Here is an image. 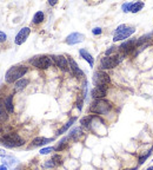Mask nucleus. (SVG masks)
<instances>
[{
    "label": "nucleus",
    "mask_w": 153,
    "mask_h": 170,
    "mask_svg": "<svg viewBox=\"0 0 153 170\" xmlns=\"http://www.w3.org/2000/svg\"><path fill=\"white\" fill-rule=\"evenodd\" d=\"M81 135H83V131H81L80 128H73L68 134V138L72 139V141H78L81 137Z\"/></svg>",
    "instance_id": "19"
},
{
    "label": "nucleus",
    "mask_w": 153,
    "mask_h": 170,
    "mask_svg": "<svg viewBox=\"0 0 153 170\" xmlns=\"http://www.w3.org/2000/svg\"><path fill=\"white\" fill-rule=\"evenodd\" d=\"M75 119H77V118H75V117L71 118V119H70V121H68V122H67L66 124L64 125L62 128H60L59 130L57 131V135H58V136H60V135H62L64 132H66V131L68 130V129H70L71 126H72V124H73L74 122H75Z\"/></svg>",
    "instance_id": "20"
},
{
    "label": "nucleus",
    "mask_w": 153,
    "mask_h": 170,
    "mask_svg": "<svg viewBox=\"0 0 153 170\" xmlns=\"http://www.w3.org/2000/svg\"><path fill=\"white\" fill-rule=\"evenodd\" d=\"M125 57H126V56L121 52H117L115 54L110 56V57L105 56L104 58H101V60H100V67H101L103 70H111V69H114L115 66L119 65L120 63L124 60Z\"/></svg>",
    "instance_id": "3"
},
{
    "label": "nucleus",
    "mask_w": 153,
    "mask_h": 170,
    "mask_svg": "<svg viewBox=\"0 0 153 170\" xmlns=\"http://www.w3.org/2000/svg\"><path fill=\"white\" fill-rule=\"evenodd\" d=\"M112 104L106 99H95L90 106V111L97 115H106L111 111Z\"/></svg>",
    "instance_id": "4"
},
{
    "label": "nucleus",
    "mask_w": 153,
    "mask_h": 170,
    "mask_svg": "<svg viewBox=\"0 0 153 170\" xmlns=\"http://www.w3.org/2000/svg\"><path fill=\"white\" fill-rule=\"evenodd\" d=\"M93 83L95 84V86H106L107 87L111 83V78L106 72L97 71L93 74Z\"/></svg>",
    "instance_id": "7"
},
{
    "label": "nucleus",
    "mask_w": 153,
    "mask_h": 170,
    "mask_svg": "<svg viewBox=\"0 0 153 170\" xmlns=\"http://www.w3.org/2000/svg\"><path fill=\"white\" fill-rule=\"evenodd\" d=\"M143 7H144V2H141V1L133 2V4H132V7H131V12H132V13H138L139 11L143 10Z\"/></svg>",
    "instance_id": "27"
},
{
    "label": "nucleus",
    "mask_w": 153,
    "mask_h": 170,
    "mask_svg": "<svg viewBox=\"0 0 153 170\" xmlns=\"http://www.w3.org/2000/svg\"><path fill=\"white\" fill-rule=\"evenodd\" d=\"M134 32H135V28L133 26H128V25H125V24L119 25V26L117 27V30L114 31L113 40L114 41H119V40L127 39Z\"/></svg>",
    "instance_id": "5"
},
{
    "label": "nucleus",
    "mask_w": 153,
    "mask_h": 170,
    "mask_svg": "<svg viewBox=\"0 0 153 170\" xmlns=\"http://www.w3.org/2000/svg\"><path fill=\"white\" fill-rule=\"evenodd\" d=\"M30 63L35 67L41 69V70H46V69L51 67L54 64L53 59L50 56H37V57L31 59Z\"/></svg>",
    "instance_id": "6"
},
{
    "label": "nucleus",
    "mask_w": 153,
    "mask_h": 170,
    "mask_svg": "<svg viewBox=\"0 0 153 170\" xmlns=\"http://www.w3.org/2000/svg\"><path fill=\"white\" fill-rule=\"evenodd\" d=\"M55 164L53 163V161L52 159H50V161H46V163H45V168H53Z\"/></svg>",
    "instance_id": "32"
},
{
    "label": "nucleus",
    "mask_w": 153,
    "mask_h": 170,
    "mask_svg": "<svg viewBox=\"0 0 153 170\" xmlns=\"http://www.w3.org/2000/svg\"><path fill=\"white\" fill-rule=\"evenodd\" d=\"M68 64H70V69H71L72 73H73L77 78H79V77H83V76H84L83 71L79 69V66H78V64L75 63V60H74L73 58H71V57L68 58Z\"/></svg>",
    "instance_id": "13"
},
{
    "label": "nucleus",
    "mask_w": 153,
    "mask_h": 170,
    "mask_svg": "<svg viewBox=\"0 0 153 170\" xmlns=\"http://www.w3.org/2000/svg\"><path fill=\"white\" fill-rule=\"evenodd\" d=\"M53 142V138H46V137H35L32 141V145L33 147H41V145H45L47 143H51Z\"/></svg>",
    "instance_id": "16"
},
{
    "label": "nucleus",
    "mask_w": 153,
    "mask_h": 170,
    "mask_svg": "<svg viewBox=\"0 0 153 170\" xmlns=\"http://www.w3.org/2000/svg\"><path fill=\"white\" fill-rule=\"evenodd\" d=\"M68 139H70V138H68V136H67V137L62 138L59 143L54 147V150H55V151H62L64 149H66L67 145H68V143H67V141H68Z\"/></svg>",
    "instance_id": "21"
},
{
    "label": "nucleus",
    "mask_w": 153,
    "mask_h": 170,
    "mask_svg": "<svg viewBox=\"0 0 153 170\" xmlns=\"http://www.w3.org/2000/svg\"><path fill=\"white\" fill-rule=\"evenodd\" d=\"M77 108H78L79 110L83 109V99H79V100L77 102Z\"/></svg>",
    "instance_id": "35"
},
{
    "label": "nucleus",
    "mask_w": 153,
    "mask_h": 170,
    "mask_svg": "<svg viewBox=\"0 0 153 170\" xmlns=\"http://www.w3.org/2000/svg\"><path fill=\"white\" fill-rule=\"evenodd\" d=\"M7 119H8V112L6 111V109L4 106V103L0 102V122L4 123V122H6Z\"/></svg>",
    "instance_id": "23"
},
{
    "label": "nucleus",
    "mask_w": 153,
    "mask_h": 170,
    "mask_svg": "<svg viewBox=\"0 0 153 170\" xmlns=\"http://www.w3.org/2000/svg\"><path fill=\"white\" fill-rule=\"evenodd\" d=\"M28 83H30V80L27 78H21L19 79L18 82H15L14 83V91H21V90H24L25 87H26L27 85H28Z\"/></svg>",
    "instance_id": "17"
},
{
    "label": "nucleus",
    "mask_w": 153,
    "mask_h": 170,
    "mask_svg": "<svg viewBox=\"0 0 153 170\" xmlns=\"http://www.w3.org/2000/svg\"><path fill=\"white\" fill-rule=\"evenodd\" d=\"M152 38V33H150V34H145V36H143V37H140L139 39H137V49L140 47L141 45H144V44H147V41Z\"/></svg>",
    "instance_id": "24"
},
{
    "label": "nucleus",
    "mask_w": 153,
    "mask_h": 170,
    "mask_svg": "<svg viewBox=\"0 0 153 170\" xmlns=\"http://www.w3.org/2000/svg\"><path fill=\"white\" fill-rule=\"evenodd\" d=\"M92 121H93V116H85L80 119V124L83 125L84 128L87 129H91V125H92Z\"/></svg>",
    "instance_id": "22"
},
{
    "label": "nucleus",
    "mask_w": 153,
    "mask_h": 170,
    "mask_svg": "<svg viewBox=\"0 0 153 170\" xmlns=\"http://www.w3.org/2000/svg\"><path fill=\"white\" fill-rule=\"evenodd\" d=\"M101 32H103V31H101V28H100V27H94L93 30H92V33H93V34H95V36L101 34Z\"/></svg>",
    "instance_id": "33"
},
{
    "label": "nucleus",
    "mask_w": 153,
    "mask_h": 170,
    "mask_svg": "<svg viewBox=\"0 0 153 170\" xmlns=\"http://www.w3.org/2000/svg\"><path fill=\"white\" fill-rule=\"evenodd\" d=\"M132 4L133 2H125V4H123V6H121V10L127 13V12H131V7H132Z\"/></svg>",
    "instance_id": "29"
},
{
    "label": "nucleus",
    "mask_w": 153,
    "mask_h": 170,
    "mask_svg": "<svg viewBox=\"0 0 153 170\" xmlns=\"http://www.w3.org/2000/svg\"><path fill=\"white\" fill-rule=\"evenodd\" d=\"M52 59H53L54 64L58 66L60 70H62V71L68 70L70 64H68V59L65 56H52Z\"/></svg>",
    "instance_id": "10"
},
{
    "label": "nucleus",
    "mask_w": 153,
    "mask_h": 170,
    "mask_svg": "<svg viewBox=\"0 0 153 170\" xmlns=\"http://www.w3.org/2000/svg\"><path fill=\"white\" fill-rule=\"evenodd\" d=\"M118 49H119V52L124 53L125 56H127L128 53H132L133 51L137 50V39L126 40V41H124Z\"/></svg>",
    "instance_id": "8"
},
{
    "label": "nucleus",
    "mask_w": 153,
    "mask_h": 170,
    "mask_svg": "<svg viewBox=\"0 0 153 170\" xmlns=\"http://www.w3.org/2000/svg\"><path fill=\"white\" fill-rule=\"evenodd\" d=\"M53 150H54V148L48 147V148H44V149H41V150H40V154H41V155H47V154L52 152Z\"/></svg>",
    "instance_id": "30"
},
{
    "label": "nucleus",
    "mask_w": 153,
    "mask_h": 170,
    "mask_svg": "<svg viewBox=\"0 0 153 170\" xmlns=\"http://www.w3.org/2000/svg\"><path fill=\"white\" fill-rule=\"evenodd\" d=\"M7 39V36L6 33H4L2 31H0V43H2V41H5Z\"/></svg>",
    "instance_id": "34"
},
{
    "label": "nucleus",
    "mask_w": 153,
    "mask_h": 170,
    "mask_svg": "<svg viewBox=\"0 0 153 170\" xmlns=\"http://www.w3.org/2000/svg\"><path fill=\"white\" fill-rule=\"evenodd\" d=\"M28 71V67L25 65H17V66H12L5 74V80L6 83H15L18 82L19 79H21Z\"/></svg>",
    "instance_id": "1"
},
{
    "label": "nucleus",
    "mask_w": 153,
    "mask_h": 170,
    "mask_svg": "<svg viewBox=\"0 0 153 170\" xmlns=\"http://www.w3.org/2000/svg\"><path fill=\"white\" fill-rule=\"evenodd\" d=\"M4 106L8 113H12L14 111L13 106V95H7L6 98L4 99Z\"/></svg>",
    "instance_id": "15"
},
{
    "label": "nucleus",
    "mask_w": 153,
    "mask_h": 170,
    "mask_svg": "<svg viewBox=\"0 0 153 170\" xmlns=\"http://www.w3.org/2000/svg\"><path fill=\"white\" fill-rule=\"evenodd\" d=\"M79 53H80V56H81V58L85 59L87 63L90 64L91 67L94 65V59H93V57L91 56V53H88V51H86L85 49H81V50L79 51Z\"/></svg>",
    "instance_id": "18"
},
{
    "label": "nucleus",
    "mask_w": 153,
    "mask_h": 170,
    "mask_svg": "<svg viewBox=\"0 0 153 170\" xmlns=\"http://www.w3.org/2000/svg\"><path fill=\"white\" fill-rule=\"evenodd\" d=\"M0 156H2V157L7 156V155H6V152H5V150H2V149H0Z\"/></svg>",
    "instance_id": "37"
},
{
    "label": "nucleus",
    "mask_w": 153,
    "mask_h": 170,
    "mask_svg": "<svg viewBox=\"0 0 153 170\" xmlns=\"http://www.w3.org/2000/svg\"><path fill=\"white\" fill-rule=\"evenodd\" d=\"M145 170H153V165H152V167H148V168H147V169H145Z\"/></svg>",
    "instance_id": "39"
},
{
    "label": "nucleus",
    "mask_w": 153,
    "mask_h": 170,
    "mask_svg": "<svg viewBox=\"0 0 153 170\" xmlns=\"http://www.w3.org/2000/svg\"><path fill=\"white\" fill-rule=\"evenodd\" d=\"M91 95L94 99H104V97L107 95V87L106 86H95L91 92Z\"/></svg>",
    "instance_id": "12"
},
{
    "label": "nucleus",
    "mask_w": 153,
    "mask_h": 170,
    "mask_svg": "<svg viewBox=\"0 0 153 170\" xmlns=\"http://www.w3.org/2000/svg\"><path fill=\"white\" fill-rule=\"evenodd\" d=\"M124 170H137L135 168H133V169H124Z\"/></svg>",
    "instance_id": "40"
},
{
    "label": "nucleus",
    "mask_w": 153,
    "mask_h": 170,
    "mask_svg": "<svg viewBox=\"0 0 153 170\" xmlns=\"http://www.w3.org/2000/svg\"><path fill=\"white\" fill-rule=\"evenodd\" d=\"M25 141L20 137L18 134H14V132H8V134H4L1 137H0V144L6 147V148H18L24 145Z\"/></svg>",
    "instance_id": "2"
},
{
    "label": "nucleus",
    "mask_w": 153,
    "mask_h": 170,
    "mask_svg": "<svg viewBox=\"0 0 153 170\" xmlns=\"http://www.w3.org/2000/svg\"><path fill=\"white\" fill-rule=\"evenodd\" d=\"M2 163H4V165H6L7 168L14 169V168L18 165L19 161L13 156H5V157H2Z\"/></svg>",
    "instance_id": "14"
},
{
    "label": "nucleus",
    "mask_w": 153,
    "mask_h": 170,
    "mask_svg": "<svg viewBox=\"0 0 153 170\" xmlns=\"http://www.w3.org/2000/svg\"><path fill=\"white\" fill-rule=\"evenodd\" d=\"M48 4H50V5H52V6H54V5H57V0H50V1H48Z\"/></svg>",
    "instance_id": "36"
},
{
    "label": "nucleus",
    "mask_w": 153,
    "mask_h": 170,
    "mask_svg": "<svg viewBox=\"0 0 153 170\" xmlns=\"http://www.w3.org/2000/svg\"><path fill=\"white\" fill-rule=\"evenodd\" d=\"M30 33H31V28H30V27H22L19 32H18V34L15 36V39H14L15 45H21V44H24V43L26 41L27 38H28Z\"/></svg>",
    "instance_id": "9"
},
{
    "label": "nucleus",
    "mask_w": 153,
    "mask_h": 170,
    "mask_svg": "<svg viewBox=\"0 0 153 170\" xmlns=\"http://www.w3.org/2000/svg\"><path fill=\"white\" fill-rule=\"evenodd\" d=\"M115 51H117V47H115V46H111L108 50H106L105 54H106L107 57H110V56H111V54H112L113 52H115Z\"/></svg>",
    "instance_id": "31"
},
{
    "label": "nucleus",
    "mask_w": 153,
    "mask_h": 170,
    "mask_svg": "<svg viewBox=\"0 0 153 170\" xmlns=\"http://www.w3.org/2000/svg\"><path fill=\"white\" fill-rule=\"evenodd\" d=\"M0 170H7V167L2 164V165H0Z\"/></svg>",
    "instance_id": "38"
},
{
    "label": "nucleus",
    "mask_w": 153,
    "mask_h": 170,
    "mask_svg": "<svg viewBox=\"0 0 153 170\" xmlns=\"http://www.w3.org/2000/svg\"><path fill=\"white\" fill-rule=\"evenodd\" d=\"M151 154H152V149L146 151V152H144V154H141V155H139V156H138V164H139V165L144 164V162L146 161L148 157L151 156Z\"/></svg>",
    "instance_id": "26"
},
{
    "label": "nucleus",
    "mask_w": 153,
    "mask_h": 170,
    "mask_svg": "<svg viewBox=\"0 0 153 170\" xmlns=\"http://www.w3.org/2000/svg\"><path fill=\"white\" fill-rule=\"evenodd\" d=\"M52 161H53V163L55 164V165H60V164L62 163V158H61V156L58 155V154H55V155L52 156Z\"/></svg>",
    "instance_id": "28"
},
{
    "label": "nucleus",
    "mask_w": 153,
    "mask_h": 170,
    "mask_svg": "<svg viewBox=\"0 0 153 170\" xmlns=\"http://www.w3.org/2000/svg\"><path fill=\"white\" fill-rule=\"evenodd\" d=\"M44 18H45V14H44V12H41V11H39V12H37V13L33 15V24H40V23H42L44 21Z\"/></svg>",
    "instance_id": "25"
},
{
    "label": "nucleus",
    "mask_w": 153,
    "mask_h": 170,
    "mask_svg": "<svg viewBox=\"0 0 153 170\" xmlns=\"http://www.w3.org/2000/svg\"><path fill=\"white\" fill-rule=\"evenodd\" d=\"M84 39H85V36H84V34L78 32H73L71 33L70 36H67L65 41H66V44H68V45H75V44H78V43L84 41Z\"/></svg>",
    "instance_id": "11"
}]
</instances>
